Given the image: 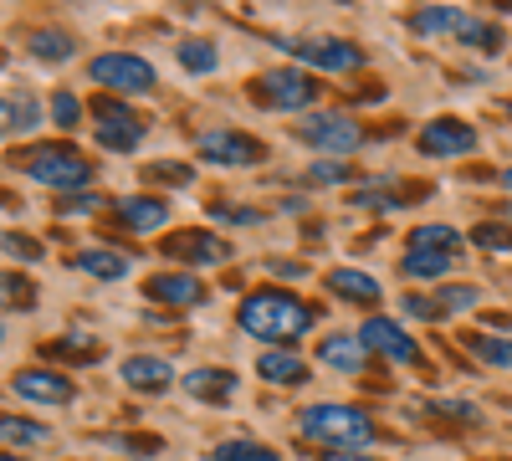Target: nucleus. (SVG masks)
I'll return each instance as SVG.
<instances>
[{
	"instance_id": "obj_1",
	"label": "nucleus",
	"mask_w": 512,
	"mask_h": 461,
	"mask_svg": "<svg viewBox=\"0 0 512 461\" xmlns=\"http://www.w3.org/2000/svg\"><path fill=\"white\" fill-rule=\"evenodd\" d=\"M241 328L251 333V339H303V333L313 328V308L308 303H297V298H287V292H256V298H246L241 303Z\"/></svg>"
},
{
	"instance_id": "obj_2",
	"label": "nucleus",
	"mask_w": 512,
	"mask_h": 461,
	"mask_svg": "<svg viewBox=\"0 0 512 461\" xmlns=\"http://www.w3.org/2000/svg\"><path fill=\"white\" fill-rule=\"evenodd\" d=\"M297 431H303L308 441H318V446H338V451L374 441V421L354 405H308L303 415H297Z\"/></svg>"
},
{
	"instance_id": "obj_3",
	"label": "nucleus",
	"mask_w": 512,
	"mask_h": 461,
	"mask_svg": "<svg viewBox=\"0 0 512 461\" xmlns=\"http://www.w3.org/2000/svg\"><path fill=\"white\" fill-rule=\"evenodd\" d=\"M26 175L41 180V185H52V190H82L93 180V164L82 159L77 149H67V144H41L26 159Z\"/></svg>"
},
{
	"instance_id": "obj_4",
	"label": "nucleus",
	"mask_w": 512,
	"mask_h": 461,
	"mask_svg": "<svg viewBox=\"0 0 512 461\" xmlns=\"http://www.w3.org/2000/svg\"><path fill=\"white\" fill-rule=\"evenodd\" d=\"M88 77L98 82V88H113V93H134V98L154 93V67L144 57H134V52H103V57H93Z\"/></svg>"
},
{
	"instance_id": "obj_5",
	"label": "nucleus",
	"mask_w": 512,
	"mask_h": 461,
	"mask_svg": "<svg viewBox=\"0 0 512 461\" xmlns=\"http://www.w3.org/2000/svg\"><path fill=\"white\" fill-rule=\"evenodd\" d=\"M303 139H308L313 149H323L328 159H338V154H354V149L364 144V129H359L349 113H313V118L303 123Z\"/></svg>"
},
{
	"instance_id": "obj_6",
	"label": "nucleus",
	"mask_w": 512,
	"mask_h": 461,
	"mask_svg": "<svg viewBox=\"0 0 512 461\" xmlns=\"http://www.w3.org/2000/svg\"><path fill=\"white\" fill-rule=\"evenodd\" d=\"M318 77H308V72H292V67H277V72H267L262 77V98L272 103V108H308V103H318Z\"/></svg>"
},
{
	"instance_id": "obj_7",
	"label": "nucleus",
	"mask_w": 512,
	"mask_h": 461,
	"mask_svg": "<svg viewBox=\"0 0 512 461\" xmlns=\"http://www.w3.org/2000/svg\"><path fill=\"white\" fill-rule=\"evenodd\" d=\"M359 339H364V349L395 359V364H420V344L410 339L395 318H369V323L359 328Z\"/></svg>"
},
{
	"instance_id": "obj_8",
	"label": "nucleus",
	"mask_w": 512,
	"mask_h": 461,
	"mask_svg": "<svg viewBox=\"0 0 512 461\" xmlns=\"http://www.w3.org/2000/svg\"><path fill=\"white\" fill-rule=\"evenodd\" d=\"M472 149H477V129H472V123H461V118H436V123H425V129H420V154H431V159L472 154Z\"/></svg>"
},
{
	"instance_id": "obj_9",
	"label": "nucleus",
	"mask_w": 512,
	"mask_h": 461,
	"mask_svg": "<svg viewBox=\"0 0 512 461\" xmlns=\"http://www.w3.org/2000/svg\"><path fill=\"white\" fill-rule=\"evenodd\" d=\"M292 57L318 67V72H354V67H364V52L359 47H349V41H323V36L292 41Z\"/></svg>"
},
{
	"instance_id": "obj_10",
	"label": "nucleus",
	"mask_w": 512,
	"mask_h": 461,
	"mask_svg": "<svg viewBox=\"0 0 512 461\" xmlns=\"http://www.w3.org/2000/svg\"><path fill=\"white\" fill-rule=\"evenodd\" d=\"M98 113V129H93V139L103 144V149H139V139H144V123L128 113V108H118V103H98L93 108Z\"/></svg>"
},
{
	"instance_id": "obj_11",
	"label": "nucleus",
	"mask_w": 512,
	"mask_h": 461,
	"mask_svg": "<svg viewBox=\"0 0 512 461\" xmlns=\"http://www.w3.org/2000/svg\"><path fill=\"white\" fill-rule=\"evenodd\" d=\"M164 257L195 262V267H221V262L231 257V246H226L221 236H205V231H180V236L164 241Z\"/></svg>"
},
{
	"instance_id": "obj_12",
	"label": "nucleus",
	"mask_w": 512,
	"mask_h": 461,
	"mask_svg": "<svg viewBox=\"0 0 512 461\" xmlns=\"http://www.w3.org/2000/svg\"><path fill=\"white\" fill-rule=\"evenodd\" d=\"M200 154L210 164H256V159H262V144L236 134V129H205L200 134Z\"/></svg>"
},
{
	"instance_id": "obj_13",
	"label": "nucleus",
	"mask_w": 512,
	"mask_h": 461,
	"mask_svg": "<svg viewBox=\"0 0 512 461\" xmlns=\"http://www.w3.org/2000/svg\"><path fill=\"white\" fill-rule=\"evenodd\" d=\"M11 390L21 400H36V405H67L72 400V380H62L52 369H21L11 380Z\"/></svg>"
},
{
	"instance_id": "obj_14",
	"label": "nucleus",
	"mask_w": 512,
	"mask_h": 461,
	"mask_svg": "<svg viewBox=\"0 0 512 461\" xmlns=\"http://www.w3.org/2000/svg\"><path fill=\"white\" fill-rule=\"evenodd\" d=\"M144 292H149L154 303H164V308H195V303L205 298V282L190 277V272H164V277H154Z\"/></svg>"
},
{
	"instance_id": "obj_15",
	"label": "nucleus",
	"mask_w": 512,
	"mask_h": 461,
	"mask_svg": "<svg viewBox=\"0 0 512 461\" xmlns=\"http://www.w3.org/2000/svg\"><path fill=\"white\" fill-rule=\"evenodd\" d=\"M364 339L359 333H328V339L318 344V359L328 364V369H338V374H359L364 369Z\"/></svg>"
},
{
	"instance_id": "obj_16",
	"label": "nucleus",
	"mask_w": 512,
	"mask_h": 461,
	"mask_svg": "<svg viewBox=\"0 0 512 461\" xmlns=\"http://www.w3.org/2000/svg\"><path fill=\"white\" fill-rule=\"evenodd\" d=\"M169 380H175V369H169L164 359H149V354H134V359H123V385H128V390L159 395V390H169Z\"/></svg>"
},
{
	"instance_id": "obj_17",
	"label": "nucleus",
	"mask_w": 512,
	"mask_h": 461,
	"mask_svg": "<svg viewBox=\"0 0 512 461\" xmlns=\"http://www.w3.org/2000/svg\"><path fill=\"white\" fill-rule=\"evenodd\" d=\"M118 216H123L128 231H159V226L169 221V205L154 200V195H128V200L118 205Z\"/></svg>"
},
{
	"instance_id": "obj_18",
	"label": "nucleus",
	"mask_w": 512,
	"mask_h": 461,
	"mask_svg": "<svg viewBox=\"0 0 512 461\" xmlns=\"http://www.w3.org/2000/svg\"><path fill=\"white\" fill-rule=\"evenodd\" d=\"M256 374L272 385H303L308 380V364L297 359V354H282V349H267L262 359H256Z\"/></svg>"
},
{
	"instance_id": "obj_19",
	"label": "nucleus",
	"mask_w": 512,
	"mask_h": 461,
	"mask_svg": "<svg viewBox=\"0 0 512 461\" xmlns=\"http://www.w3.org/2000/svg\"><path fill=\"white\" fill-rule=\"evenodd\" d=\"M328 287L338 292V298H349V303H374V298H379V282H374L369 272H354V267L328 272Z\"/></svg>"
},
{
	"instance_id": "obj_20",
	"label": "nucleus",
	"mask_w": 512,
	"mask_h": 461,
	"mask_svg": "<svg viewBox=\"0 0 512 461\" xmlns=\"http://www.w3.org/2000/svg\"><path fill=\"white\" fill-rule=\"evenodd\" d=\"M185 390L195 400H226L236 390V374H226V369H195V374H185Z\"/></svg>"
},
{
	"instance_id": "obj_21",
	"label": "nucleus",
	"mask_w": 512,
	"mask_h": 461,
	"mask_svg": "<svg viewBox=\"0 0 512 461\" xmlns=\"http://www.w3.org/2000/svg\"><path fill=\"white\" fill-rule=\"evenodd\" d=\"M461 21H466V11H456V6H431V11H415V16H410V31H415V36H436V31L456 36Z\"/></svg>"
},
{
	"instance_id": "obj_22",
	"label": "nucleus",
	"mask_w": 512,
	"mask_h": 461,
	"mask_svg": "<svg viewBox=\"0 0 512 461\" xmlns=\"http://www.w3.org/2000/svg\"><path fill=\"white\" fill-rule=\"evenodd\" d=\"M77 267L88 272V277L113 282V277H123V272H128V257H123V251H108V246H93V251H77Z\"/></svg>"
},
{
	"instance_id": "obj_23",
	"label": "nucleus",
	"mask_w": 512,
	"mask_h": 461,
	"mask_svg": "<svg viewBox=\"0 0 512 461\" xmlns=\"http://www.w3.org/2000/svg\"><path fill=\"white\" fill-rule=\"evenodd\" d=\"M461 231L451 226H415L410 231V251H446V257H461Z\"/></svg>"
},
{
	"instance_id": "obj_24",
	"label": "nucleus",
	"mask_w": 512,
	"mask_h": 461,
	"mask_svg": "<svg viewBox=\"0 0 512 461\" xmlns=\"http://www.w3.org/2000/svg\"><path fill=\"white\" fill-rule=\"evenodd\" d=\"M461 257H446V251H410V257L400 262L405 277H446Z\"/></svg>"
},
{
	"instance_id": "obj_25",
	"label": "nucleus",
	"mask_w": 512,
	"mask_h": 461,
	"mask_svg": "<svg viewBox=\"0 0 512 461\" xmlns=\"http://www.w3.org/2000/svg\"><path fill=\"white\" fill-rule=\"evenodd\" d=\"M466 349H472L482 364H492V369H512V344L507 339H487V333H466Z\"/></svg>"
},
{
	"instance_id": "obj_26",
	"label": "nucleus",
	"mask_w": 512,
	"mask_h": 461,
	"mask_svg": "<svg viewBox=\"0 0 512 461\" xmlns=\"http://www.w3.org/2000/svg\"><path fill=\"white\" fill-rule=\"evenodd\" d=\"M0 441H6V446H41V441H47V426H41V421H21V415H0Z\"/></svg>"
},
{
	"instance_id": "obj_27",
	"label": "nucleus",
	"mask_w": 512,
	"mask_h": 461,
	"mask_svg": "<svg viewBox=\"0 0 512 461\" xmlns=\"http://www.w3.org/2000/svg\"><path fill=\"white\" fill-rule=\"evenodd\" d=\"M456 41H461V47H477V52H497V47H502V31H497L492 21L466 16V21H461V31H456Z\"/></svg>"
},
{
	"instance_id": "obj_28",
	"label": "nucleus",
	"mask_w": 512,
	"mask_h": 461,
	"mask_svg": "<svg viewBox=\"0 0 512 461\" xmlns=\"http://www.w3.org/2000/svg\"><path fill=\"white\" fill-rule=\"evenodd\" d=\"M210 461H282V456L262 441H221L216 451H210Z\"/></svg>"
},
{
	"instance_id": "obj_29",
	"label": "nucleus",
	"mask_w": 512,
	"mask_h": 461,
	"mask_svg": "<svg viewBox=\"0 0 512 461\" xmlns=\"http://www.w3.org/2000/svg\"><path fill=\"white\" fill-rule=\"evenodd\" d=\"M72 47H77V41H72L67 31H36V41H31V52L47 57V62H67Z\"/></svg>"
},
{
	"instance_id": "obj_30",
	"label": "nucleus",
	"mask_w": 512,
	"mask_h": 461,
	"mask_svg": "<svg viewBox=\"0 0 512 461\" xmlns=\"http://www.w3.org/2000/svg\"><path fill=\"white\" fill-rule=\"evenodd\" d=\"M477 303H482V287H472V282L441 287V298H436V308H441V313H466V308H477Z\"/></svg>"
},
{
	"instance_id": "obj_31",
	"label": "nucleus",
	"mask_w": 512,
	"mask_h": 461,
	"mask_svg": "<svg viewBox=\"0 0 512 461\" xmlns=\"http://www.w3.org/2000/svg\"><path fill=\"white\" fill-rule=\"evenodd\" d=\"M31 282L16 277V272H0V308H31Z\"/></svg>"
},
{
	"instance_id": "obj_32",
	"label": "nucleus",
	"mask_w": 512,
	"mask_h": 461,
	"mask_svg": "<svg viewBox=\"0 0 512 461\" xmlns=\"http://www.w3.org/2000/svg\"><path fill=\"white\" fill-rule=\"evenodd\" d=\"M180 62H185L190 72H216V52H210L205 41H185V47H180Z\"/></svg>"
},
{
	"instance_id": "obj_33",
	"label": "nucleus",
	"mask_w": 512,
	"mask_h": 461,
	"mask_svg": "<svg viewBox=\"0 0 512 461\" xmlns=\"http://www.w3.org/2000/svg\"><path fill=\"white\" fill-rule=\"evenodd\" d=\"M313 185H349V164H338V159H318L313 170H308Z\"/></svg>"
},
{
	"instance_id": "obj_34",
	"label": "nucleus",
	"mask_w": 512,
	"mask_h": 461,
	"mask_svg": "<svg viewBox=\"0 0 512 461\" xmlns=\"http://www.w3.org/2000/svg\"><path fill=\"white\" fill-rule=\"evenodd\" d=\"M0 251H11V257H21V262H41V241H31V236H0Z\"/></svg>"
},
{
	"instance_id": "obj_35",
	"label": "nucleus",
	"mask_w": 512,
	"mask_h": 461,
	"mask_svg": "<svg viewBox=\"0 0 512 461\" xmlns=\"http://www.w3.org/2000/svg\"><path fill=\"white\" fill-rule=\"evenodd\" d=\"M103 205H108V200H103L98 190H88V195H67L57 211H67V216H93V211H103Z\"/></svg>"
},
{
	"instance_id": "obj_36",
	"label": "nucleus",
	"mask_w": 512,
	"mask_h": 461,
	"mask_svg": "<svg viewBox=\"0 0 512 461\" xmlns=\"http://www.w3.org/2000/svg\"><path fill=\"white\" fill-rule=\"evenodd\" d=\"M472 241H477V246H487V251H492V246H497V251H512V231H507V226H492V221H487V226H477V231H472Z\"/></svg>"
},
{
	"instance_id": "obj_37",
	"label": "nucleus",
	"mask_w": 512,
	"mask_h": 461,
	"mask_svg": "<svg viewBox=\"0 0 512 461\" xmlns=\"http://www.w3.org/2000/svg\"><path fill=\"white\" fill-rule=\"evenodd\" d=\"M354 205L359 211H400V200L384 195V190H364V195H354Z\"/></svg>"
},
{
	"instance_id": "obj_38",
	"label": "nucleus",
	"mask_w": 512,
	"mask_h": 461,
	"mask_svg": "<svg viewBox=\"0 0 512 461\" xmlns=\"http://www.w3.org/2000/svg\"><path fill=\"white\" fill-rule=\"evenodd\" d=\"M77 113H82V108H77V98H72V93H57V98H52V118L62 123V129H72Z\"/></svg>"
},
{
	"instance_id": "obj_39",
	"label": "nucleus",
	"mask_w": 512,
	"mask_h": 461,
	"mask_svg": "<svg viewBox=\"0 0 512 461\" xmlns=\"http://www.w3.org/2000/svg\"><path fill=\"white\" fill-rule=\"evenodd\" d=\"M149 175H154V180H169V185H190V170H185V164H154Z\"/></svg>"
},
{
	"instance_id": "obj_40",
	"label": "nucleus",
	"mask_w": 512,
	"mask_h": 461,
	"mask_svg": "<svg viewBox=\"0 0 512 461\" xmlns=\"http://www.w3.org/2000/svg\"><path fill=\"white\" fill-rule=\"evenodd\" d=\"M400 308H405V318H441V308H436V303H425V298H405Z\"/></svg>"
},
{
	"instance_id": "obj_41",
	"label": "nucleus",
	"mask_w": 512,
	"mask_h": 461,
	"mask_svg": "<svg viewBox=\"0 0 512 461\" xmlns=\"http://www.w3.org/2000/svg\"><path fill=\"white\" fill-rule=\"evenodd\" d=\"M210 216H216V221H231V226H241V221L251 226V221H256V211H236V205H216Z\"/></svg>"
},
{
	"instance_id": "obj_42",
	"label": "nucleus",
	"mask_w": 512,
	"mask_h": 461,
	"mask_svg": "<svg viewBox=\"0 0 512 461\" xmlns=\"http://www.w3.org/2000/svg\"><path fill=\"white\" fill-rule=\"evenodd\" d=\"M11 108H16V129H36V103L31 98H16Z\"/></svg>"
},
{
	"instance_id": "obj_43",
	"label": "nucleus",
	"mask_w": 512,
	"mask_h": 461,
	"mask_svg": "<svg viewBox=\"0 0 512 461\" xmlns=\"http://www.w3.org/2000/svg\"><path fill=\"white\" fill-rule=\"evenodd\" d=\"M11 129H16V108L0 103V134H11Z\"/></svg>"
},
{
	"instance_id": "obj_44",
	"label": "nucleus",
	"mask_w": 512,
	"mask_h": 461,
	"mask_svg": "<svg viewBox=\"0 0 512 461\" xmlns=\"http://www.w3.org/2000/svg\"><path fill=\"white\" fill-rule=\"evenodd\" d=\"M272 272H282V277H303V267H297V262H272Z\"/></svg>"
},
{
	"instance_id": "obj_45",
	"label": "nucleus",
	"mask_w": 512,
	"mask_h": 461,
	"mask_svg": "<svg viewBox=\"0 0 512 461\" xmlns=\"http://www.w3.org/2000/svg\"><path fill=\"white\" fill-rule=\"evenodd\" d=\"M323 461H374V456H354V451H328Z\"/></svg>"
},
{
	"instance_id": "obj_46",
	"label": "nucleus",
	"mask_w": 512,
	"mask_h": 461,
	"mask_svg": "<svg viewBox=\"0 0 512 461\" xmlns=\"http://www.w3.org/2000/svg\"><path fill=\"white\" fill-rule=\"evenodd\" d=\"M502 185H507V190H512V170H502Z\"/></svg>"
},
{
	"instance_id": "obj_47",
	"label": "nucleus",
	"mask_w": 512,
	"mask_h": 461,
	"mask_svg": "<svg viewBox=\"0 0 512 461\" xmlns=\"http://www.w3.org/2000/svg\"><path fill=\"white\" fill-rule=\"evenodd\" d=\"M0 461H21V456H0Z\"/></svg>"
},
{
	"instance_id": "obj_48",
	"label": "nucleus",
	"mask_w": 512,
	"mask_h": 461,
	"mask_svg": "<svg viewBox=\"0 0 512 461\" xmlns=\"http://www.w3.org/2000/svg\"><path fill=\"white\" fill-rule=\"evenodd\" d=\"M507 113H512V108H507Z\"/></svg>"
}]
</instances>
